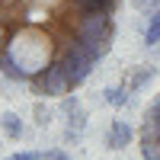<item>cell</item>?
Segmentation results:
<instances>
[{
    "label": "cell",
    "mask_w": 160,
    "mask_h": 160,
    "mask_svg": "<svg viewBox=\"0 0 160 160\" xmlns=\"http://www.w3.org/2000/svg\"><path fill=\"white\" fill-rule=\"evenodd\" d=\"M144 35H148V45H157V42H160V7L151 13V19H148V32H144Z\"/></svg>",
    "instance_id": "cell-5"
},
{
    "label": "cell",
    "mask_w": 160,
    "mask_h": 160,
    "mask_svg": "<svg viewBox=\"0 0 160 160\" xmlns=\"http://www.w3.org/2000/svg\"><path fill=\"white\" fill-rule=\"evenodd\" d=\"M106 99H109L112 106H125V102H128V90H125V87H122V90L112 87V90H106Z\"/></svg>",
    "instance_id": "cell-7"
},
{
    "label": "cell",
    "mask_w": 160,
    "mask_h": 160,
    "mask_svg": "<svg viewBox=\"0 0 160 160\" xmlns=\"http://www.w3.org/2000/svg\"><path fill=\"white\" fill-rule=\"evenodd\" d=\"M122 0H0V77L32 96L74 93L109 55Z\"/></svg>",
    "instance_id": "cell-1"
},
{
    "label": "cell",
    "mask_w": 160,
    "mask_h": 160,
    "mask_svg": "<svg viewBox=\"0 0 160 160\" xmlns=\"http://www.w3.org/2000/svg\"><path fill=\"white\" fill-rule=\"evenodd\" d=\"M7 160H42V151H26V154H13Z\"/></svg>",
    "instance_id": "cell-8"
},
{
    "label": "cell",
    "mask_w": 160,
    "mask_h": 160,
    "mask_svg": "<svg viewBox=\"0 0 160 160\" xmlns=\"http://www.w3.org/2000/svg\"><path fill=\"white\" fill-rule=\"evenodd\" d=\"M138 144H141V160H160V93L151 99L148 112L141 118Z\"/></svg>",
    "instance_id": "cell-2"
},
{
    "label": "cell",
    "mask_w": 160,
    "mask_h": 160,
    "mask_svg": "<svg viewBox=\"0 0 160 160\" xmlns=\"http://www.w3.org/2000/svg\"><path fill=\"white\" fill-rule=\"evenodd\" d=\"M151 74H154L151 68H141V71H135V74H131V80H128V83H125V90H128V93H131V90H138V87L144 83V80L151 77Z\"/></svg>",
    "instance_id": "cell-6"
},
{
    "label": "cell",
    "mask_w": 160,
    "mask_h": 160,
    "mask_svg": "<svg viewBox=\"0 0 160 160\" xmlns=\"http://www.w3.org/2000/svg\"><path fill=\"white\" fill-rule=\"evenodd\" d=\"M0 128H3V135L10 141H19L22 138V122H19L16 112H3V115H0Z\"/></svg>",
    "instance_id": "cell-4"
},
{
    "label": "cell",
    "mask_w": 160,
    "mask_h": 160,
    "mask_svg": "<svg viewBox=\"0 0 160 160\" xmlns=\"http://www.w3.org/2000/svg\"><path fill=\"white\" fill-rule=\"evenodd\" d=\"M42 160H74V157H68L64 151H42Z\"/></svg>",
    "instance_id": "cell-9"
},
{
    "label": "cell",
    "mask_w": 160,
    "mask_h": 160,
    "mask_svg": "<svg viewBox=\"0 0 160 160\" xmlns=\"http://www.w3.org/2000/svg\"><path fill=\"white\" fill-rule=\"evenodd\" d=\"M128 144H131V128H128V122L112 118L109 131H106V148H109V151H125Z\"/></svg>",
    "instance_id": "cell-3"
}]
</instances>
